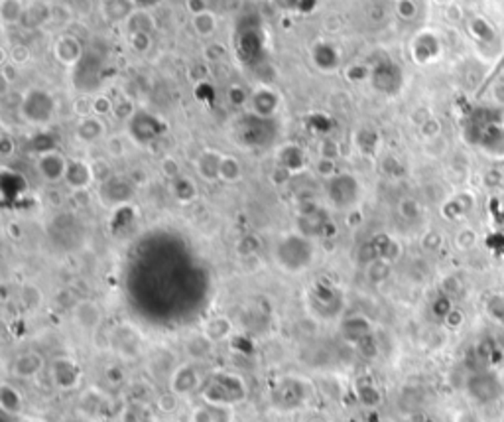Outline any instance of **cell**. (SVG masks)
<instances>
[{
    "label": "cell",
    "mask_w": 504,
    "mask_h": 422,
    "mask_svg": "<svg viewBox=\"0 0 504 422\" xmlns=\"http://www.w3.org/2000/svg\"><path fill=\"white\" fill-rule=\"evenodd\" d=\"M201 403L211 406H221V408H236L244 405L251 397V385L244 379L241 373L215 371L207 375L201 393L197 395Z\"/></svg>",
    "instance_id": "1"
},
{
    "label": "cell",
    "mask_w": 504,
    "mask_h": 422,
    "mask_svg": "<svg viewBox=\"0 0 504 422\" xmlns=\"http://www.w3.org/2000/svg\"><path fill=\"white\" fill-rule=\"evenodd\" d=\"M274 258L286 273H303L316 258V245L301 233H286L274 248Z\"/></svg>",
    "instance_id": "2"
},
{
    "label": "cell",
    "mask_w": 504,
    "mask_h": 422,
    "mask_svg": "<svg viewBox=\"0 0 504 422\" xmlns=\"http://www.w3.org/2000/svg\"><path fill=\"white\" fill-rule=\"evenodd\" d=\"M48 379L59 393H77L83 385V367L69 356H57L48 363Z\"/></svg>",
    "instance_id": "3"
},
{
    "label": "cell",
    "mask_w": 504,
    "mask_h": 422,
    "mask_svg": "<svg viewBox=\"0 0 504 422\" xmlns=\"http://www.w3.org/2000/svg\"><path fill=\"white\" fill-rule=\"evenodd\" d=\"M205 379H207V377H205L203 373H201V369L197 367L196 361L186 359V361H179V363L176 365V369L171 371L166 387H168L171 393L179 395L181 398L193 397V395H199V393H201Z\"/></svg>",
    "instance_id": "4"
},
{
    "label": "cell",
    "mask_w": 504,
    "mask_h": 422,
    "mask_svg": "<svg viewBox=\"0 0 504 422\" xmlns=\"http://www.w3.org/2000/svg\"><path fill=\"white\" fill-rule=\"evenodd\" d=\"M56 113V101L48 91L41 89H30L22 97L20 105V115L24 116L28 123L44 124Z\"/></svg>",
    "instance_id": "5"
},
{
    "label": "cell",
    "mask_w": 504,
    "mask_h": 422,
    "mask_svg": "<svg viewBox=\"0 0 504 422\" xmlns=\"http://www.w3.org/2000/svg\"><path fill=\"white\" fill-rule=\"evenodd\" d=\"M111 348L122 363L136 361L142 356V336L131 326H119L111 333Z\"/></svg>",
    "instance_id": "6"
},
{
    "label": "cell",
    "mask_w": 504,
    "mask_h": 422,
    "mask_svg": "<svg viewBox=\"0 0 504 422\" xmlns=\"http://www.w3.org/2000/svg\"><path fill=\"white\" fill-rule=\"evenodd\" d=\"M48 363L49 361H46V357L41 356L40 351L28 349L18 353L10 361V375L16 381H34V379H40V375L48 373Z\"/></svg>",
    "instance_id": "7"
},
{
    "label": "cell",
    "mask_w": 504,
    "mask_h": 422,
    "mask_svg": "<svg viewBox=\"0 0 504 422\" xmlns=\"http://www.w3.org/2000/svg\"><path fill=\"white\" fill-rule=\"evenodd\" d=\"M128 131L131 136L138 144H148L162 136L168 131V124L163 123L160 116L150 115L146 111H136V115L128 121Z\"/></svg>",
    "instance_id": "8"
},
{
    "label": "cell",
    "mask_w": 504,
    "mask_h": 422,
    "mask_svg": "<svg viewBox=\"0 0 504 422\" xmlns=\"http://www.w3.org/2000/svg\"><path fill=\"white\" fill-rule=\"evenodd\" d=\"M361 194V186L351 174H337L327 182V196L337 209H349L355 206Z\"/></svg>",
    "instance_id": "9"
},
{
    "label": "cell",
    "mask_w": 504,
    "mask_h": 422,
    "mask_svg": "<svg viewBox=\"0 0 504 422\" xmlns=\"http://www.w3.org/2000/svg\"><path fill=\"white\" fill-rule=\"evenodd\" d=\"M71 318H74L75 326L85 333H95L103 323V310L95 300H77L74 310H71Z\"/></svg>",
    "instance_id": "10"
},
{
    "label": "cell",
    "mask_w": 504,
    "mask_h": 422,
    "mask_svg": "<svg viewBox=\"0 0 504 422\" xmlns=\"http://www.w3.org/2000/svg\"><path fill=\"white\" fill-rule=\"evenodd\" d=\"M26 408V397L22 389L18 387L16 383L4 381L0 383V413L9 418H18L20 414L24 413Z\"/></svg>",
    "instance_id": "11"
},
{
    "label": "cell",
    "mask_w": 504,
    "mask_h": 422,
    "mask_svg": "<svg viewBox=\"0 0 504 422\" xmlns=\"http://www.w3.org/2000/svg\"><path fill=\"white\" fill-rule=\"evenodd\" d=\"M67 158H64L56 150H46L38 158V172L48 184H57L66 180L67 172Z\"/></svg>",
    "instance_id": "12"
},
{
    "label": "cell",
    "mask_w": 504,
    "mask_h": 422,
    "mask_svg": "<svg viewBox=\"0 0 504 422\" xmlns=\"http://www.w3.org/2000/svg\"><path fill=\"white\" fill-rule=\"evenodd\" d=\"M64 182L74 191H83L95 182V172H93V162H87L83 158H71L67 162V172Z\"/></svg>",
    "instance_id": "13"
},
{
    "label": "cell",
    "mask_w": 504,
    "mask_h": 422,
    "mask_svg": "<svg viewBox=\"0 0 504 422\" xmlns=\"http://www.w3.org/2000/svg\"><path fill=\"white\" fill-rule=\"evenodd\" d=\"M134 188L128 178H109L105 184H101V199L105 201V206H124L132 198Z\"/></svg>",
    "instance_id": "14"
},
{
    "label": "cell",
    "mask_w": 504,
    "mask_h": 422,
    "mask_svg": "<svg viewBox=\"0 0 504 422\" xmlns=\"http://www.w3.org/2000/svg\"><path fill=\"white\" fill-rule=\"evenodd\" d=\"M371 83L376 91L392 95L400 89V71L398 67L390 61H383L371 69Z\"/></svg>",
    "instance_id": "15"
},
{
    "label": "cell",
    "mask_w": 504,
    "mask_h": 422,
    "mask_svg": "<svg viewBox=\"0 0 504 422\" xmlns=\"http://www.w3.org/2000/svg\"><path fill=\"white\" fill-rule=\"evenodd\" d=\"M278 107H280V97L276 95V91L270 89L268 85H258L251 93V113L254 115L272 119Z\"/></svg>",
    "instance_id": "16"
},
{
    "label": "cell",
    "mask_w": 504,
    "mask_h": 422,
    "mask_svg": "<svg viewBox=\"0 0 504 422\" xmlns=\"http://www.w3.org/2000/svg\"><path fill=\"white\" fill-rule=\"evenodd\" d=\"M467 389L473 398H477L480 403H488L495 401L500 395V383L495 375L490 373H479L475 375L471 381L467 383Z\"/></svg>",
    "instance_id": "17"
},
{
    "label": "cell",
    "mask_w": 504,
    "mask_h": 422,
    "mask_svg": "<svg viewBox=\"0 0 504 422\" xmlns=\"http://www.w3.org/2000/svg\"><path fill=\"white\" fill-rule=\"evenodd\" d=\"M54 54L59 59V64H64V66H77L85 58L81 41L71 34H64V36L57 38L56 46H54Z\"/></svg>",
    "instance_id": "18"
},
{
    "label": "cell",
    "mask_w": 504,
    "mask_h": 422,
    "mask_svg": "<svg viewBox=\"0 0 504 422\" xmlns=\"http://www.w3.org/2000/svg\"><path fill=\"white\" fill-rule=\"evenodd\" d=\"M373 333V323L371 320L363 314H353L349 318H345L341 323V336L343 340L351 343L353 348L357 346L358 341L365 340L366 336Z\"/></svg>",
    "instance_id": "19"
},
{
    "label": "cell",
    "mask_w": 504,
    "mask_h": 422,
    "mask_svg": "<svg viewBox=\"0 0 504 422\" xmlns=\"http://www.w3.org/2000/svg\"><path fill=\"white\" fill-rule=\"evenodd\" d=\"M106 133V124L103 121V116L91 115L79 119V123L75 126V136L85 144H93V142L101 141Z\"/></svg>",
    "instance_id": "20"
},
{
    "label": "cell",
    "mask_w": 504,
    "mask_h": 422,
    "mask_svg": "<svg viewBox=\"0 0 504 422\" xmlns=\"http://www.w3.org/2000/svg\"><path fill=\"white\" fill-rule=\"evenodd\" d=\"M187 422H235V408H221L201 403L191 408Z\"/></svg>",
    "instance_id": "21"
},
{
    "label": "cell",
    "mask_w": 504,
    "mask_h": 422,
    "mask_svg": "<svg viewBox=\"0 0 504 422\" xmlns=\"http://www.w3.org/2000/svg\"><path fill=\"white\" fill-rule=\"evenodd\" d=\"M225 154L219 150L205 149L201 156L197 160V172L203 178L205 182H219V170Z\"/></svg>",
    "instance_id": "22"
},
{
    "label": "cell",
    "mask_w": 504,
    "mask_h": 422,
    "mask_svg": "<svg viewBox=\"0 0 504 422\" xmlns=\"http://www.w3.org/2000/svg\"><path fill=\"white\" fill-rule=\"evenodd\" d=\"M233 331H235V326H233V322L228 320L227 316H217V318H211V320H207L203 323L201 333H203L207 340H211L213 343H219V341H225L227 338H231Z\"/></svg>",
    "instance_id": "23"
},
{
    "label": "cell",
    "mask_w": 504,
    "mask_h": 422,
    "mask_svg": "<svg viewBox=\"0 0 504 422\" xmlns=\"http://www.w3.org/2000/svg\"><path fill=\"white\" fill-rule=\"evenodd\" d=\"M103 381L106 383V387L111 391H126V387L131 385V375H128V369H126V363L122 361H114V363H109L103 369Z\"/></svg>",
    "instance_id": "24"
},
{
    "label": "cell",
    "mask_w": 504,
    "mask_h": 422,
    "mask_svg": "<svg viewBox=\"0 0 504 422\" xmlns=\"http://www.w3.org/2000/svg\"><path fill=\"white\" fill-rule=\"evenodd\" d=\"M278 164L288 174H296L306 168V154L296 144H286L284 149L278 152Z\"/></svg>",
    "instance_id": "25"
},
{
    "label": "cell",
    "mask_w": 504,
    "mask_h": 422,
    "mask_svg": "<svg viewBox=\"0 0 504 422\" xmlns=\"http://www.w3.org/2000/svg\"><path fill=\"white\" fill-rule=\"evenodd\" d=\"M311 59L319 71H335L339 66V54L331 44H326V41H319L318 46H313Z\"/></svg>",
    "instance_id": "26"
},
{
    "label": "cell",
    "mask_w": 504,
    "mask_h": 422,
    "mask_svg": "<svg viewBox=\"0 0 504 422\" xmlns=\"http://www.w3.org/2000/svg\"><path fill=\"white\" fill-rule=\"evenodd\" d=\"M355 397H357L358 405L366 408V411H374L383 405L384 395L383 389L378 385H374L373 381H363L358 383L357 391H355Z\"/></svg>",
    "instance_id": "27"
},
{
    "label": "cell",
    "mask_w": 504,
    "mask_h": 422,
    "mask_svg": "<svg viewBox=\"0 0 504 422\" xmlns=\"http://www.w3.org/2000/svg\"><path fill=\"white\" fill-rule=\"evenodd\" d=\"M138 9L132 0H103V14L109 22H126Z\"/></svg>",
    "instance_id": "28"
},
{
    "label": "cell",
    "mask_w": 504,
    "mask_h": 422,
    "mask_svg": "<svg viewBox=\"0 0 504 422\" xmlns=\"http://www.w3.org/2000/svg\"><path fill=\"white\" fill-rule=\"evenodd\" d=\"M124 28H126L128 36L131 34H150L152 36V32L156 30V20L146 9H136L131 14V18L124 22Z\"/></svg>",
    "instance_id": "29"
},
{
    "label": "cell",
    "mask_w": 504,
    "mask_h": 422,
    "mask_svg": "<svg viewBox=\"0 0 504 422\" xmlns=\"http://www.w3.org/2000/svg\"><path fill=\"white\" fill-rule=\"evenodd\" d=\"M171 196L179 201L181 206L191 204L197 198V186L193 180H189L186 176H178L171 180Z\"/></svg>",
    "instance_id": "30"
},
{
    "label": "cell",
    "mask_w": 504,
    "mask_h": 422,
    "mask_svg": "<svg viewBox=\"0 0 504 422\" xmlns=\"http://www.w3.org/2000/svg\"><path fill=\"white\" fill-rule=\"evenodd\" d=\"M181 401H183V398L179 397V395L171 393L170 389H166L156 395L152 406H154V411L160 414V416H173V414L179 413Z\"/></svg>",
    "instance_id": "31"
},
{
    "label": "cell",
    "mask_w": 504,
    "mask_h": 422,
    "mask_svg": "<svg viewBox=\"0 0 504 422\" xmlns=\"http://www.w3.org/2000/svg\"><path fill=\"white\" fill-rule=\"evenodd\" d=\"M24 4L20 0H0V18L6 26H14L24 20Z\"/></svg>",
    "instance_id": "32"
},
{
    "label": "cell",
    "mask_w": 504,
    "mask_h": 422,
    "mask_svg": "<svg viewBox=\"0 0 504 422\" xmlns=\"http://www.w3.org/2000/svg\"><path fill=\"white\" fill-rule=\"evenodd\" d=\"M241 178H243V168H241V162H238L235 156H228V154H225L223 162H221L219 182L236 184V182H241Z\"/></svg>",
    "instance_id": "33"
},
{
    "label": "cell",
    "mask_w": 504,
    "mask_h": 422,
    "mask_svg": "<svg viewBox=\"0 0 504 422\" xmlns=\"http://www.w3.org/2000/svg\"><path fill=\"white\" fill-rule=\"evenodd\" d=\"M191 26H193L197 36L209 38V36L217 32V18H215L211 10H205L201 14H196V16L191 18Z\"/></svg>",
    "instance_id": "34"
},
{
    "label": "cell",
    "mask_w": 504,
    "mask_h": 422,
    "mask_svg": "<svg viewBox=\"0 0 504 422\" xmlns=\"http://www.w3.org/2000/svg\"><path fill=\"white\" fill-rule=\"evenodd\" d=\"M390 276V263L384 258H374L366 265V278L373 284H380Z\"/></svg>",
    "instance_id": "35"
},
{
    "label": "cell",
    "mask_w": 504,
    "mask_h": 422,
    "mask_svg": "<svg viewBox=\"0 0 504 422\" xmlns=\"http://www.w3.org/2000/svg\"><path fill=\"white\" fill-rule=\"evenodd\" d=\"M213 346H215V343H213L211 340H207L203 333H201L199 338H196L191 343L187 341V356H189V361H196L197 363V361L205 359V357L211 353Z\"/></svg>",
    "instance_id": "36"
},
{
    "label": "cell",
    "mask_w": 504,
    "mask_h": 422,
    "mask_svg": "<svg viewBox=\"0 0 504 422\" xmlns=\"http://www.w3.org/2000/svg\"><path fill=\"white\" fill-rule=\"evenodd\" d=\"M49 20V6L44 2H34L30 9L24 12V22L28 26H44Z\"/></svg>",
    "instance_id": "37"
},
{
    "label": "cell",
    "mask_w": 504,
    "mask_h": 422,
    "mask_svg": "<svg viewBox=\"0 0 504 422\" xmlns=\"http://www.w3.org/2000/svg\"><path fill=\"white\" fill-rule=\"evenodd\" d=\"M355 349L358 351V356L363 357V359H366V361H373V359H376V357L380 356V348H378V341L374 340V333H371V336H366L365 340H361L355 346Z\"/></svg>",
    "instance_id": "38"
},
{
    "label": "cell",
    "mask_w": 504,
    "mask_h": 422,
    "mask_svg": "<svg viewBox=\"0 0 504 422\" xmlns=\"http://www.w3.org/2000/svg\"><path fill=\"white\" fill-rule=\"evenodd\" d=\"M20 298H22V302H24V306L28 308V310H36V308L41 304V292L38 286H34V284H26V286H22V292H20Z\"/></svg>",
    "instance_id": "39"
},
{
    "label": "cell",
    "mask_w": 504,
    "mask_h": 422,
    "mask_svg": "<svg viewBox=\"0 0 504 422\" xmlns=\"http://www.w3.org/2000/svg\"><path fill=\"white\" fill-rule=\"evenodd\" d=\"M113 115L116 116V119H121V121H131L132 116L136 115V109H134L131 99L121 97V99H114Z\"/></svg>",
    "instance_id": "40"
},
{
    "label": "cell",
    "mask_w": 504,
    "mask_h": 422,
    "mask_svg": "<svg viewBox=\"0 0 504 422\" xmlns=\"http://www.w3.org/2000/svg\"><path fill=\"white\" fill-rule=\"evenodd\" d=\"M227 97L228 101H231V105L236 109L244 107L246 103H251V93L246 91L244 87H241V85H233L227 91Z\"/></svg>",
    "instance_id": "41"
},
{
    "label": "cell",
    "mask_w": 504,
    "mask_h": 422,
    "mask_svg": "<svg viewBox=\"0 0 504 422\" xmlns=\"http://www.w3.org/2000/svg\"><path fill=\"white\" fill-rule=\"evenodd\" d=\"M114 107V99L111 97H105V95H99L93 99V115L97 116H106L113 113Z\"/></svg>",
    "instance_id": "42"
},
{
    "label": "cell",
    "mask_w": 504,
    "mask_h": 422,
    "mask_svg": "<svg viewBox=\"0 0 504 422\" xmlns=\"http://www.w3.org/2000/svg\"><path fill=\"white\" fill-rule=\"evenodd\" d=\"M316 170H318L319 178H323L327 182L337 176V172H335V160H331V158H319L318 164H316Z\"/></svg>",
    "instance_id": "43"
},
{
    "label": "cell",
    "mask_w": 504,
    "mask_h": 422,
    "mask_svg": "<svg viewBox=\"0 0 504 422\" xmlns=\"http://www.w3.org/2000/svg\"><path fill=\"white\" fill-rule=\"evenodd\" d=\"M128 41H131V46L138 54H144L150 48V44H152V36L150 34H131Z\"/></svg>",
    "instance_id": "44"
},
{
    "label": "cell",
    "mask_w": 504,
    "mask_h": 422,
    "mask_svg": "<svg viewBox=\"0 0 504 422\" xmlns=\"http://www.w3.org/2000/svg\"><path fill=\"white\" fill-rule=\"evenodd\" d=\"M345 77H347L351 83H361L363 79H371V69L366 66H351L349 69L345 71Z\"/></svg>",
    "instance_id": "45"
},
{
    "label": "cell",
    "mask_w": 504,
    "mask_h": 422,
    "mask_svg": "<svg viewBox=\"0 0 504 422\" xmlns=\"http://www.w3.org/2000/svg\"><path fill=\"white\" fill-rule=\"evenodd\" d=\"M10 58H12V64L18 67L28 64L30 58H32V54H30V50H28L26 46H14V48H12V54H10Z\"/></svg>",
    "instance_id": "46"
},
{
    "label": "cell",
    "mask_w": 504,
    "mask_h": 422,
    "mask_svg": "<svg viewBox=\"0 0 504 422\" xmlns=\"http://www.w3.org/2000/svg\"><path fill=\"white\" fill-rule=\"evenodd\" d=\"M337 154H339V146L331 139H326V141L319 144V158H331V160H335Z\"/></svg>",
    "instance_id": "47"
},
{
    "label": "cell",
    "mask_w": 504,
    "mask_h": 422,
    "mask_svg": "<svg viewBox=\"0 0 504 422\" xmlns=\"http://www.w3.org/2000/svg\"><path fill=\"white\" fill-rule=\"evenodd\" d=\"M162 172H163V176H166V178H170V180H173V178H178V176H181V174H179L178 160H176V158H171V156L163 158V160H162Z\"/></svg>",
    "instance_id": "48"
},
{
    "label": "cell",
    "mask_w": 504,
    "mask_h": 422,
    "mask_svg": "<svg viewBox=\"0 0 504 422\" xmlns=\"http://www.w3.org/2000/svg\"><path fill=\"white\" fill-rule=\"evenodd\" d=\"M225 54H227V50H225V46H221L219 41H213V44H209L205 48V58L209 59V61H219Z\"/></svg>",
    "instance_id": "49"
},
{
    "label": "cell",
    "mask_w": 504,
    "mask_h": 422,
    "mask_svg": "<svg viewBox=\"0 0 504 422\" xmlns=\"http://www.w3.org/2000/svg\"><path fill=\"white\" fill-rule=\"evenodd\" d=\"M106 150H109V154L113 158L124 156L126 149H124V144H122V136H111V141L106 144Z\"/></svg>",
    "instance_id": "50"
},
{
    "label": "cell",
    "mask_w": 504,
    "mask_h": 422,
    "mask_svg": "<svg viewBox=\"0 0 504 422\" xmlns=\"http://www.w3.org/2000/svg\"><path fill=\"white\" fill-rule=\"evenodd\" d=\"M396 12H398L402 18H412L415 12V6L412 0H398L396 2Z\"/></svg>",
    "instance_id": "51"
},
{
    "label": "cell",
    "mask_w": 504,
    "mask_h": 422,
    "mask_svg": "<svg viewBox=\"0 0 504 422\" xmlns=\"http://www.w3.org/2000/svg\"><path fill=\"white\" fill-rule=\"evenodd\" d=\"M0 154H2L4 158H9L14 154V141H12L6 133L0 136Z\"/></svg>",
    "instance_id": "52"
},
{
    "label": "cell",
    "mask_w": 504,
    "mask_h": 422,
    "mask_svg": "<svg viewBox=\"0 0 504 422\" xmlns=\"http://www.w3.org/2000/svg\"><path fill=\"white\" fill-rule=\"evenodd\" d=\"M187 10H189V14L191 16H196V14H201V12H205L207 10V2L205 0H187Z\"/></svg>",
    "instance_id": "53"
},
{
    "label": "cell",
    "mask_w": 504,
    "mask_h": 422,
    "mask_svg": "<svg viewBox=\"0 0 504 422\" xmlns=\"http://www.w3.org/2000/svg\"><path fill=\"white\" fill-rule=\"evenodd\" d=\"M2 77H4V83L16 81V77H18L16 66H12V64H4V66H2Z\"/></svg>",
    "instance_id": "54"
},
{
    "label": "cell",
    "mask_w": 504,
    "mask_h": 422,
    "mask_svg": "<svg viewBox=\"0 0 504 422\" xmlns=\"http://www.w3.org/2000/svg\"><path fill=\"white\" fill-rule=\"evenodd\" d=\"M138 9H148V6H152V4H156L158 0H132Z\"/></svg>",
    "instance_id": "55"
}]
</instances>
